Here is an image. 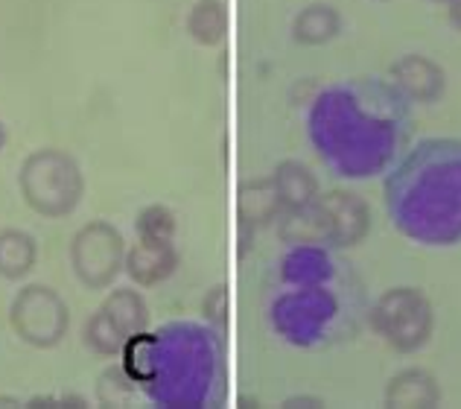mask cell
I'll use <instances>...</instances> for the list:
<instances>
[{"instance_id":"cell-14","label":"cell","mask_w":461,"mask_h":409,"mask_svg":"<svg viewBox=\"0 0 461 409\" xmlns=\"http://www.w3.org/2000/svg\"><path fill=\"white\" fill-rule=\"evenodd\" d=\"M333 275V260L324 243H298L289 246L281 260V281L289 286L327 284Z\"/></svg>"},{"instance_id":"cell-27","label":"cell","mask_w":461,"mask_h":409,"mask_svg":"<svg viewBox=\"0 0 461 409\" xmlns=\"http://www.w3.org/2000/svg\"><path fill=\"white\" fill-rule=\"evenodd\" d=\"M427 4H447V0H427Z\"/></svg>"},{"instance_id":"cell-13","label":"cell","mask_w":461,"mask_h":409,"mask_svg":"<svg viewBox=\"0 0 461 409\" xmlns=\"http://www.w3.org/2000/svg\"><path fill=\"white\" fill-rule=\"evenodd\" d=\"M281 199H277V187L272 176L266 178H251L237 187V216L242 232H260V228L272 225L281 220Z\"/></svg>"},{"instance_id":"cell-21","label":"cell","mask_w":461,"mask_h":409,"mask_svg":"<svg viewBox=\"0 0 461 409\" xmlns=\"http://www.w3.org/2000/svg\"><path fill=\"white\" fill-rule=\"evenodd\" d=\"M138 240H173L176 237V214L167 204H147L135 220Z\"/></svg>"},{"instance_id":"cell-15","label":"cell","mask_w":461,"mask_h":409,"mask_svg":"<svg viewBox=\"0 0 461 409\" xmlns=\"http://www.w3.org/2000/svg\"><path fill=\"white\" fill-rule=\"evenodd\" d=\"M272 182L277 187V199H281L284 211H304L319 199V178L304 161L298 159H284L277 161L272 170Z\"/></svg>"},{"instance_id":"cell-8","label":"cell","mask_w":461,"mask_h":409,"mask_svg":"<svg viewBox=\"0 0 461 409\" xmlns=\"http://www.w3.org/2000/svg\"><path fill=\"white\" fill-rule=\"evenodd\" d=\"M9 324L21 342L32 348H56L68 336L70 310L68 302L47 284H30L12 298Z\"/></svg>"},{"instance_id":"cell-10","label":"cell","mask_w":461,"mask_h":409,"mask_svg":"<svg viewBox=\"0 0 461 409\" xmlns=\"http://www.w3.org/2000/svg\"><path fill=\"white\" fill-rule=\"evenodd\" d=\"M388 79L403 91L409 103L418 105H432L444 97L447 91V74L435 59L423 53H406L388 68Z\"/></svg>"},{"instance_id":"cell-17","label":"cell","mask_w":461,"mask_h":409,"mask_svg":"<svg viewBox=\"0 0 461 409\" xmlns=\"http://www.w3.org/2000/svg\"><path fill=\"white\" fill-rule=\"evenodd\" d=\"M39 243L23 228H4L0 232V278L23 281L35 269Z\"/></svg>"},{"instance_id":"cell-7","label":"cell","mask_w":461,"mask_h":409,"mask_svg":"<svg viewBox=\"0 0 461 409\" xmlns=\"http://www.w3.org/2000/svg\"><path fill=\"white\" fill-rule=\"evenodd\" d=\"M70 267L85 290H108L126 267V240L105 220L85 223L70 240Z\"/></svg>"},{"instance_id":"cell-9","label":"cell","mask_w":461,"mask_h":409,"mask_svg":"<svg viewBox=\"0 0 461 409\" xmlns=\"http://www.w3.org/2000/svg\"><path fill=\"white\" fill-rule=\"evenodd\" d=\"M315 211L321 216L324 240L333 249L359 246L371 232V208L354 190H327L315 199Z\"/></svg>"},{"instance_id":"cell-25","label":"cell","mask_w":461,"mask_h":409,"mask_svg":"<svg viewBox=\"0 0 461 409\" xmlns=\"http://www.w3.org/2000/svg\"><path fill=\"white\" fill-rule=\"evenodd\" d=\"M4 404H9V406H21L18 398H4V395H0V406H4Z\"/></svg>"},{"instance_id":"cell-26","label":"cell","mask_w":461,"mask_h":409,"mask_svg":"<svg viewBox=\"0 0 461 409\" xmlns=\"http://www.w3.org/2000/svg\"><path fill=\"white\" fill-rule=\"evenodd\" d=\"M4 147H6V126L0 123V150H4Z\"/></svg>"},{"instance_id":"cell-12","label":"cell","mask_w":461,"mask_h":409,"mask_svg":"<svg viewBox=\"0 0 461 409\" xmlns=\"http://www.w3.org/2000/svg\"><path fill=\"white\" fill-rule=\"evenodd\" d=\"M441 386L432 371L409 366L400 368L397 375L385 383L383 404L388 409H432L441 404Z\"/></svg>"},{"instance_id":"cell-22","label":"cell","mask_w":461,"mask_h":409,"mask_svg":"<svg viewBox=\"0 0 461 409\" xmlns=\"http://www.w3.org/2000/svg\"><path fill=\"white\" fill-rule=\"evenodd\" d=\"M202 316L208 319V324H213V328L225 331V322H228V286L225 284H216L213 290L204 295Z\"/></svg>"},{"instance_id":"cell-3","label":"cell","mask_w":461,"mask_h":409,"mask_svg":"<svg viewBox=\"0 0 461 409\" xmlns=\"http://www.w3.org/2000/svg\"><path fill=\"white\" fill-rule=\"evenodd\" d=\"M388 220L427 249L461 246V138H423L388 170Z\"/></svg>"},{"instance_id":"cell-5","label":"cell","mask_w":461,"mask_h":409,"mask_svg":"<svg viewBox=\"0 0 461 409\" xmlns=\"http://www.w3.org/2000/svg\"><path fill=\"white\" fill-rule=\"evenodd\" d=\"M342 304L327 284L293 286L272 302L269 319L275 333L295 348H312L333 333Z\"/></svg>"},{"instance_id":"cell-24","label":"cell","mask_w":461,"mask_h":409,"mask_svg":"<svg viewBox=\"0 0 461 409\" xmlns=\"http://www.w3.org/2000/svg\"><path fill=\"white\" fill-rule=\"evenodd\" d=\"M447 21L450 27L461 32V0H447Z\"/></svg>"},{"instance_id":"cell-1","label":"cell","mask_w":461,"mask_h":409,"mask_svg":"<svg viewBox=\"0 0 461 409\" xmlns=\"http://www.w3.org/2000/svg\"><path fill=\"white\" fill-rule=\"evenodd\" d=\"M307 138L333 176L350 182L383 176L411 138V103L383 77L333 82L310 100Z\"/></svg>"},{"instance_id":"cell-20","label":"cell","mask_w":461,"mask_h":409,"mask_svg":"<svg viewBox=\"0 0 461 409\" xmlns=\"http://www.w3.org/2000/svg\"><path fill=\"white\" fill-rule=\"evenodd\" d=\"M82 342L100 357H120L129 340L123 336V331H120L117 324L112 322V316H108V313L100 307L88 322H85Z\"/></svg>"},{"instance_id":"cell-19","label":"cell","mask_w":461,"mask_h":409,"mask_svg":"<svg viewBox=\"0 0 461 409\" xmlns=\"http://www.w3.org/2000/svg\"><path fill=\"white\" fill-rule=\"evenodd\" d=\"M103 310L112 316L117 328L123 331L126 340H131L135 333H143L149 328V304L143 302V295L138 290H131V286L114 290L103 302Z\"/></svg>"},{"instance_id":"cell-11","label":"cell","mask_w":461,"mask_h":409,"mask_svg":"<svg viewBox=\"0 0 461 409\" xmlns=\"http://www.w3.org/2000/svg\"><path fill=\"white\" fill-rule=\"evenodd\" d=\"M178 260L181 255L173 240H138L135 246L126 249L123 272L138 286H155L178 269Z\"/></svg>"},{"instance_id":"cell-18","label":"cell","mask_w":461,"mask_h":409,"mask_svg":"<svg viewBox=\"0 0 461 409\" xmlns=\"http://www.w3.org/2000/svg\"><path fill=\"white\" fill-rule=\"evenodd\" d=\"M187 35L202 47H216L225 41L228 32V9L225 0H196L185 21Z\"/></svg>"},{"instance_id":"cell-23","label":"cell","mask_w":461,"mask_h":409,"mask_svg":"<svg viewBox=\"0 0 461 409\" xmlns=\"http://www.w3.org/2000/svg\"><path fill=\"white\" fill-rule=\"evenodd\" d=\"M327 406L321 398H315V395H293V398L284 401V409H321Z\"/></svg>"},{"instance_id":"cell-4","label":"cell","mask_w":461,"mask_h":409,"mask_svg":"<svg viewBox=\"0 0 461 409\" xmlns=\"http://www.w3.org/2000/svg\"><path fill=\"white\" fill-rule=\"evenodd\" d=\"M21 196L44 220H65L85 196L82 167L70 152L59 147L32 150L18 170Z\"/></svg>"},{"instance_id":"cell-6","label":"cell","mask_w":461,"mask_h":409,"mask_svg":"<svg viewBox=\"0 0 461 409\" xmlns=\"http://www.w3.org/2000/svg\"><path fill=\"white\" fill-rule=\"evenodd\" d=\"M371 328L397 354H415L432 340V302L415 286H392L371 304Z\"/></svg>"},{"instance_id":"cell-2","label":"cell","mask_w":461,"mask_h":409,"mask_svg":"<svg viewBox=\"0 0 461 409\" xmlns=\"http://www.w3.org/2000/svg\"><path fill=\"white\" fill-rule=\"evenodd\" d=\"M123 371L161 409H216L228 398L225 331L169 322L135 333L123 348Z\"/></svg>"},{"instance_id":"cell-16","label":"cell","mask_w":461,"mask_h":409,"mask_svg":"<svg viewBox=\"0 0 461 409\" xmlns=\"http://www.w3.org/2000/svg\"><path fill=\"white\" fill-rule=\"evenodd\" d=\"M342 32V15L330 4H310L293 18V41L301 47H324Z\"/></svg>"}]
</instances>
